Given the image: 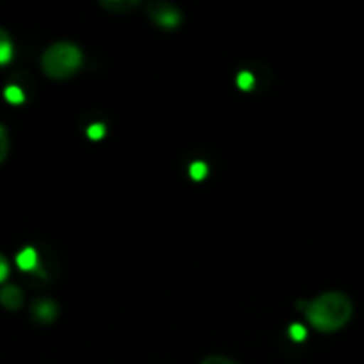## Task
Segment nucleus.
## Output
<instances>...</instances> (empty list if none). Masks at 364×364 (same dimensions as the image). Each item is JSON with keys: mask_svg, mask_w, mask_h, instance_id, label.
Masks as SVG:
<instances>
[{"mask_svg": "<svg viewBox=\"0 0 364 364\" xmlns=\"http://www.w3.org/2000/svg\"><path fill=\"white\" fill-rule=\"evenodd\" d=\"M0 304L9 311H16L23 304V291L16 284H6L0 290Z\"/></svg>", "mask_w": 364, "mask_h": 364, "instance_id": "5", "label": "nucleus"}, {"mask_svg": "<svg viewBox=\"0 0 364 364\" xmlns=\"http://www.w3.org/2000/svg\"><path fill=\"white\" fill-rule=\"evenodd\" d=\"M288 334H290L291 340L301 343V341H304L306 336H308V331H306V327L301 326V323H291L290 329H288Z\"/></svg>", "mask_w": 364, "mask_h": 364, "instance_id": "11", "label": "nucleus"}, {"mask_svg": "<svg viewBox=\"0 0 364 364\" xmlns=\"http://www.w3.org/2000/svg\"><path fill=\"white\" fill-rule=\"evenodd\" d=\"M7 276H9V265H7L6 258L0 255V284L7 279Z\"/></svg>", "mask_w": 364, "mask_h": 364, "instance_id": "16", "label": "nucleus"}, {"mask_svg": "<svg viewBox=\"0 0 364 364\" xmlns=\"http://www.w3.org/2000/svg\"><path fill=\"white\" fill-rule=\"evenodd\" d=\"M7 151H9V137H7L6 128L0 124V164L6 160Z\"/></svg>", "mask_w": 364, "mask_h": 364, "instance_id": "13", "label": "nucleus"}, {"mask_svg": "<svg viewBox=\"0 0 364 364\" xmlns=\"http://www.w3.org/2000/svg\"><path fill=\"white\" fill-rule=\"evenodd\" d=\"M105 9L114 11V13H124V11L134 9L139 4V0H100Z\"/></svg>", "mask_w": 364, "mask_h": 364, "instance_id": "8", "label": "nucleus"}, {"mask_svg": "<svg viewBox=\"0 0 364 364\" xmlns=\"http://www.w3.org/2000/svg\"><path fill=\"white\" fill-rule=\"evenodd\" d=\"M57 304L52 299H38L32 304L31 315L38 323H52L57 318Z\"/></svg>", "mask_w": 364, "mask_h": 364, "instance_id": "4", "label": "nucleus"}, {"mask_svg": "<svg viewBox=\"0 0 364 364\" xmlns=\"http://www.w3.org/2000/svg\"><path fill=\"white\" fill-rule=\"evenodd\" d=\"M82 60H84V57H82L80 48L77 45L59 41L45 50L41 57V68L53 80H64V78H70L71 75L80 70Z\"/></svg>", "mask_w": 364, "mask_h": 364, "instance_id": "2", "label": "nucleus"}, {"mask_svg": "<svg viewBox=\"0 0 364 364\" xmlns=\"http://www.w3.org/2000/svg\"><path fill=\"white\" fill-rule=\"evenodd\" d=\"M354 304L341 291H327L311 301L306 309V318L320 333H336L350 322Z\"/></svg>", "mask_w": 364, "mask_h": 364, "instance_id": "1", "label": "nucleus"}, {"mask_svg": "<svg viewBox=\"0 0 364 364\" xmlns=\"http://www.w3.org/2000/svg\"><path fill=\"white\" fill-rule=\"evenodd\" d=\"M201 364H237V363L230 358H224V355H210V358H206Z\"/></svg>", "mask_w": 364, "mask_h": 364, "instance_id": "15", "label": "nucleus"}, {"mask_svg": "<svg viewBox=\"0 0 364 364\" xmlns=\"http://www.w3.org/2000/svg\"><path fill=\"white\" fill-rule=\"evenodd\" d=\"M103 135H105V124L95 123L87 128V137L91 141H102Z\"/></svg>", "mask_w": 364, "mask_h": 364, "instance_id": "14", "label": "nucleus"}, {"mask_svg": "<svg viewBox=\"0 0 364 364\" xmlns=\"http://www.w3.org/2000/svg\"><path fill=\"white\" fill-rule=\"evenodd\" d=\"M38 252H36V249L32 247H25L23 251L20 252V255L16 256V263L18 267H20L21 270H25V272H31V270H36V267H38Z\"/></svg>", "mask_w": 364, "mask_h": 364, "instance_id": "6", "label": "nucleus"}, {"mask_svg": "<svg viewBox=\"0 0 364 364\" xmlns=\"http://www.w3.org/2000/svg\"><path fill=\"white\" fill-rule=\"evenodd\" d=\"M11 59H13V43L9 34L0 28V66H6Z\"/></svg>", "mask_w": 364, "mask_h": 364, "instance_id": "7", "label": "nucleus"}, {"mask_svg": "<svg viewBox=\"0 0 364 364\" xmlns=\"http://www.w3.org/2000/svg\"><path fill=\"white\" fill-rule=\"evenodd\" d=\"M238 87L244 89V91H249V89L255 87V77H252L251 71H242L237 77Z\"/></svg>", "mask_w": 364, "mask_h": 364, "instance_id": "12", "label": "nucleus"}, {"mask_svg": "<svg viewBox=\"0 0 364 364\" xmlns=\"http://www.w3.org/2000/svg\"><path fill=\"white\" fill-rule=\"evenodd\" d=\"M188 173H191L192 180L201 181L205 180L206 174H208V166H206L205 162H194L191 166V169H188Z\"/></svg>", "mask_w": 364, "mask_h": 364, "instance_id": "10", "label": "nucleus"}, {"mask_svg": "<svg viewBox=\"0 0 364 364\" xmlns=\"http://www.w3.org/2000/svg\"><path fill=\"white\" fill-rule=\"evenodd\" d=\"M4 96H6V100L9 103H14V105H18V103H21L25 100V95L23 91H21L18 85H9V87L4 91Z\"/></svg>", "mask_w": 364, "mask_h": 364, "instance_id": "9", "label": "nucleus"}, {"mask_svg": "<svg viewBox=\"0 0 364 364\" xmlns=\"http://www.w3.org/2000/svg\"><path fill=\"white\" fill-rule=\"evenodd\" d=\"M146 11H148V16L164 28L178 27L181 21L180 11L173 4L164 2V0H155V2L149 4Z\"/></svg>", "mask_w": 364, "mask_h": 364, "instance_id": "3", "label": "nucleus"}]
</instances>
